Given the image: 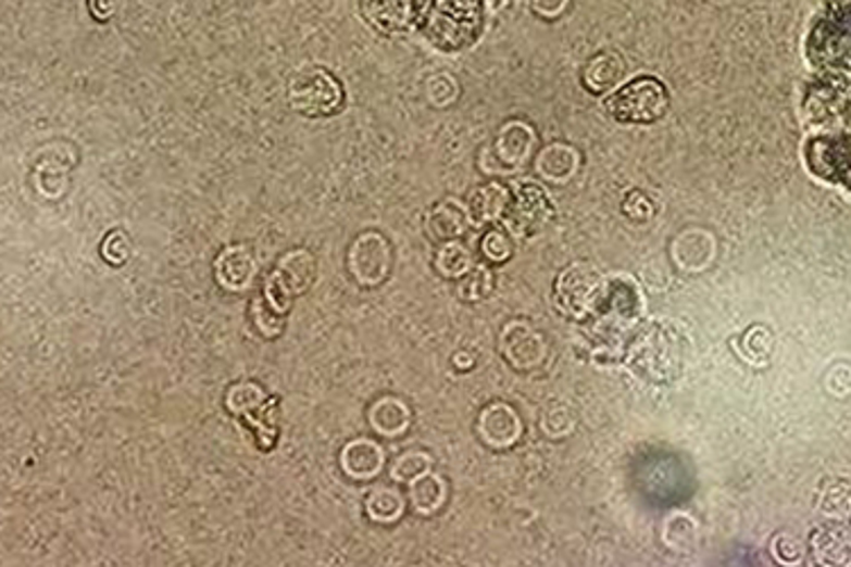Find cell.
<instances>
[{"label":"cell","mask_w":851,"mask_h":567,"mask_svg":"<svg viewBox=\"0 0 851 567\" xmlns=\"http://www.w3.org/2000/svg\"><path fill=\"white\" fill-rule=\"evenodd\" d=\"M427 235L436 241H456L471 227V214L466 204L454 198H446L427 214Z\"/></svg>","instance_id":"9a60e30c"},{"label":"cell","mask_w":851,"mask_h":567,"mask_svg":"<svg viewBox=\"0 0 851 567\" xmlns=\"http://www.w3.org/2000/svg\"><path fill=\"white\" fill-rule=\"evenodd\" d=\"M536 135L523 121L502 125L496 141L484 150L481 168L488 173H515L521 171L534 154Z\"/></svg>","instance_id":"52a82bcc"},{"label":"cell","mask_w":851,"mask_h":567,"mask_svg":"<svg viewBox=\"0 0 851 567\" xmlns=\"http://www.w3.org/2000/svg\"><path fill=\"white\" fill-rule=\"evenodd\" d=\"M531 8L538 16L556 18L567 8V0H531Z\"/></svg>","instance_id":"d6a6232c"},{"label":"cell","mask_w":851,"mask_h":567,"mask_svg":"<svg viewBox=\"0 0 851 567\" xmlns=\"http://www.w3.org/2000/svg\"><path fill=\"white\" fill-rule=\"evenodd\" d=\"M409 486H411V491H409L411 506H414L421 515H434L443 508V504L448 500V486L438 475L427 472L425 477L416 479L414 483H409Z\"/></svg>","instance_id":"44dd1931"},{"label":"cell","mask_w":851,"mask_h":567,"mask_svg":"<svg viewBox=\"0 0 851 567\" xmlns=\"http://www.w3.org/2000/svg\"><path fill=\"white\" fill-rule=\"evenodd\" d=\"M371 427L384 438H398L411 425V411L400 398H381L371 406Z\"/></svg>","instance_id":"ffe728a7"},{"label":"cell","mask_w":851,"mask_h":567,"mask_svg":"<svg viewBox=\"0 0 851 567\" xmlns=\"http://www.w3.org/2000/svg\"><path fill=\"white\" fill-rule=\"evenodd\" d=\"M822 513L836 520H851V488L834 486L822 497Z\"/></svg>","instance_id":"f1b7e54d"},{"label":"cell","mask_w":851,"mask_h":567,"mask_svg":"<svg viewBox=\"0 0 851 567\" xmlns=\"http://www.w3.org/2000/svg\"><path fill=\"white\" fill-rule=\"evenodd\" d=\"M511 191L500 185V182H486L481 187H477L471 196H468V214H471V220L477 223V225H484V223H496L500 218H504L509 204H511Z\"/></svg>","instance_id":"e0dca14e"},{"label":"cell","mask_w":851,"mask_h":567,"mask_svg":"<svg viewBox=\"0 0 851 567\" xmlns=\"http://www.w3.org/2000/svg\"><path fill=\"white\" fill-rule=\"evenodd\" d=\"M538 175L548 179L552 185H565L571 182L573 175L579 168V154L575 148L565 143H552L540 150L536 160Z\"/></svg>","instance_id":"ac0fdd59"},{"label":"cell","mask_w":851,"mask_h":567,"mask_svg":"<svg viewBox=\"0 0 851 567\" xmlns=\"http://www.w3.org/2000/svg\"><path fill=\"white\" fill-rule=\"evenodd\" d=\"M366 513L368 518L377 525H393L402 518L404 513V497L396 488L379 486L373 488L371 495L366 497Z\"/></svg>","instance_id":"7402d4cb"},{"label":"cell","mask_w":851,"mask_h":567,"mask_svg":"<svg viewBox=\"0 0 851 567\" xmlns=\"http://www.w3.org/2000/svg\"><path fill=\"white\" fill-rule=\"evenodd\" d=\"M481 252L488 262L493 264H502L506 262L511 252H513V243H511V237L509 231L504 229H491L486 231L484 239H481Z\"/></svg>","instance_id":"f546056e"},{"label":"cell","mask_w":851,"mask_h":567,"mask_svg":"<svg viewBox=\"0 0 851 567\" xmlns=\"http://www.w3.org/2000/svg\"><path fill=\"white\" fill-rule=\"evenodd\" d=\"M89 10H91V14L98 18V21H110L114 14H116V10H118V5H121V0H89Z\"/></svg>","instance_id":"836d02e7"},{"label":"cell","mask_w":851,"mask_h":567,"mask_svg":"<svg viewBox=\"0 0 851 567\" xmlns=\"http://www.w3.org/2000/svg\"><path fill=\"white\" fill-rule=\"evenodd\" d=\"M813 58L827 66H851V18L836 16L813 35Z\"/></svg>","instance_id":"4fadbf2b"},{"label":"cell","mask_w":851,"mask_h":567,"mask_svg":"<svg viewBox=\"0 0 851 567\" xmlns=\"http://www.w3.org/2000/svg\"><path fill=\"white\" fill-rule=\"evenodd\" d=\"M484 0H427L421 33L441 53H461L484 33Z\"/></svg>","instance_id":"6da1fadb"},{"label":"cell","mask_w":851,"mask_h":567,"mask_svg":"<svg viewBox=\"0 0 851 567\" xmlns=\"http://www.w3.org/2000/svg\"><path fill=\"white\" fill-rule=\"evenodd\" d=\"M431 470V456L425 452H404L391 466V477L398 483H414Z\"/></svg>","instance_id":"83f0119b"},{"label":"cell","mask_w":851,"mask_h":567,"mask_svg":"<svg viewBox=\"0 0 851 567\" xmlns=\"http://www.w3.org/2000/svg\"><path fill=\"white\" fill-rule=\"evenodd\" d=\"M500 350L513 368L531 370L548 356V343L527 323H509L500 337Z\"/></svg>","instance_id":"30bf717a"},{"label":"cell","mask_w":851,"mask_h":567,"mask_svg":"<svg viewBox=\"0 0 851 567\" xmlns=\"http://www.w3.org/2000/svg\"><path fill=\"white\" fill-rule=\"evenodd\" d=\"M260 273L254 252L246 245H229L225 248L214 262V277L221 289L229 293L250 291Z\"/></svg>","instance_id":"8fae6325"},{"label":"cell","mask_w":851,"mask_h":567,"mask_svg":"<svg viewBox=\"0 0 851 567\" xmlns=\"http://www.w3.org/2000/svg\"><path fill=\"white\" fill-rule=\"evenodd\" d=\"M427 0H361L364 16L377 33L398 35L421 23Z\"/></svg>","instance_id":"9c48e42d"},{"label":"cell","mask_w":851,"mask_h":567,"mask_svg":"<svg viewBox=\"0 0 851 567\" xmlns=\"http://www.w3.org/2000/svg\"><path fill=\"white\" fill-rule=\"evenodd\" d=\"M264 404H266V393H264L262 386H256L254 381L239 383V386H235V389H229V393H227V408L231 411V414L246 416L248 420L252 418L254 411L262 408Z\"/></svg>","instance_id":"484cf974"},{"label":"cell","mask_w":851,"mask_h":567,"mask_svg":"<svg viewBox=\"0 0 851 567\" xmlns=\"http://www.w3.org/2000/svg\"><path fill=\"white\" fill-rule=\"evenodd\" d=\"M654 207L648 196H642L640 191H634L627 196V202H625V214L634 220H648L652 216Z\"/></svg>","instance_id":"1f68e13d"},{"label":"cell","mask_w":851,"mask_h":567,"mask_svg":"<svg viewBox=\"0 0 851 567\" xmlns=\"http://www.w3.org/2000/svg\"><path fill=\"white\" fill-rule=\"evenodd\" d=\"M669 108L667 89L654 77H638L606 100V112L625 125H650L665 116Z\"/></svg>","instance_id":"7a4b0ae2"},{"label":"cell","mask_w":851,"mask_h":567,"mask_svg":"<svg viewBox=\"0 0 851 567\" xmlns=\"http://www.w3.org/2000/svg\"><path fill=\"white\" fill-rule=\"evenodd\" d=\"M552 214L550 196L538 185H525L511 198L504 220L513 237L529 239L550 223Z\"/></svg>","instance_id":"ba28073f"},{"label":"cell","mask_w":851,"mask_h":567,"mask_svg":"<svg viewBox=\"0 0 851 567\" xmlns=\"http://www.w3.org/2000/svg\"><path fill=\"white\" fill-rule=\"evenodd\" d=\"M609 279L590 264H573L556 279V304L567 316H588L602 306L606 298Z\"/></svg>","instance_id":"277c9868"},{"label":"cell","mask_w":851,"mask_h":567,"mask_svg":"<svg viewBox=\"0 0 851 567\" xmlns=\"http://www.w3.org/2000/svg\"><path fill=\"white\" fill-rule=\"evenodd\" d=\"M314 279H316L314 254L309 250H291L281 256L275 270L268 275L262 295L275 308H279V312L289 314L293 298L312 289Z\"/></svg>","instance_id":"3957f363"},{"label":"cell","mask_w":851,"mask_h":567,"mask_svg":"<svg viewBox=\"0 0 851 567\" xmlns=\"http://www.w3.org/2000/svg\"><path fill=\"white\" fill-rule=\"evenodd\" d=\"M434 266H436L438 273H441L448 279H461L463 275H466L473 268L471 250L463 243H459V241H446L436 252Z\"/></svg>","instance_id":"603a6c76"},{"label":"cell","mask_w":851,"mask_h":567,"mask_svg":"<svg viewBox=\"0 0 851 567\" xmlns=\"http://www.w3.org/2000/svg\"><path fill=\"white\" fill-rule=\"evenodd\" d=\"M493 284H496V279H493L491 270H488L486 266H475L461 277L456 293L463 302H479V300L491 295Z\"/></svg>","instance_id":"4316f807"},{"label":"cell","mask_w":851,"mask_h":567,"mask_svg":"<svg viewBox=\"0 0 851 567\" xmlns=\"http://www.w3.org/2000/svg\"><path fill=\"white\" fill-rule=\"evenodd\" d=\"M625 73H627V66H625V60L621 55H617V53H600V55H596L584 66L581 80H584L588 91L604 93V91H611V89H615L617 85H621Z\"/></svg>","instance_id":"d6986e66"},{"label":"cell","mask_w":851,"mask_h":567,"mask_svg":"<svg viewBox=\"0 0 851 567\" xmlns=\"http://www.w3.org/2000/svg\"><path fill=\"white\" fill-rule=\"evenodd\" d=\"M715 241L704 229H686L673 243V260L684 273H700L711 266Z\"/></svg>","instance_id":"2e32d148"},{"label":"cell","mask_w":851,"mask_h":567,"mask_svg":"<svg viewBox=\"0 0 851 567\" xmlns=\"http://www.w3.org/2000/svg\"><path fill=\"white\" fill-rule=\"evenodd\" d=\"M386 463V452L379 443L371 438H354L346 443L339 454V466L343 475L352 481H371L375 479Z\"/></svg>","instance_id":"5bb4252c"},{"label":"cell","mask_w":851,"mask_h":567,"mask_svg":"<svg viewBox=\"0 0 851 567\" xmlns=\"http://www.w3.org/2000/svg\"><path fill=\"white\" fill-rule=\"evenodd\" d=\"M102 254H105V260L112 264H123L127 262V256H130V241H127L121 231H114V235H110L105 243H102Z\"/></svg>","instance_id":"4dcf8cb0"},{"label":"cell","mask_w":851,"mask_h":567,"mask_svg":"<svg viewBox=\"0 0 851 567\" xmlns=\"http://www.w3.org/2000/svg\"><path fill=\"white\" fill-rule=\"evenodd\" d=\"M284 318H287V314L275 308L264 295H260L250 304V320L264 339L279 337V333L284 331Z\"/></svg>","instance_id":"d4e9b609"},{"label":"cell","mask_w":851,"mask_h":567,"mask_svg":"<svg viewBox=\"0 0 851 567\" xmlns=\"http://www.w3.org/2000/svg\"><path fill=\"white\" fill-rule=\"evenodd\" d=\"M289 102L300 114L329 116L343 105V89L327 71L306 68L289 83Z\"/></svg>","instance_id":"5b68a950"},{"label":"cell","mask_w":851,"mask_h":567,"mask_svg":"<svg viewBox=\"0 0 851 567\" xmlns=\"http://www.w3.org/2000/svg\"><path fill=\"white\" fill-rule=\"evenodd\" d=\"M393 250L379 231H364L348 250V270L361 289H375L389 277Z\"/></svg>","instance_id":"8992f818"},{"label":"cell","mask_w":851,"mask_h":567,"mask_svg":"<svg viewBox=\"0 0 851 567\" xmlns=\"http://www.w3.org/2000/svg\"><path fill=\"white\" fill-rule=\"evenodd\" d=\"M815 556L824 565H849L851 545L849 540L838 531H822L813 538Z\"/></svg>","instance_id":"cb8c5ba5"},{"label":"cell","mask_w":851,"mask_h":567,"mask_svg":"<svg viewBox=\"0 0 851 567\" xmlns=\"http://www.w3.org/2000/svg\"><path fill=\"white\" fill-rule=\"evenodd\" d=\"M477 433L481 441L493 450H506L523 433V423L515 408L504 402L488 404L477 420Z\"/></svg>","instance_id":"7c38bea8"}]
</instances>
